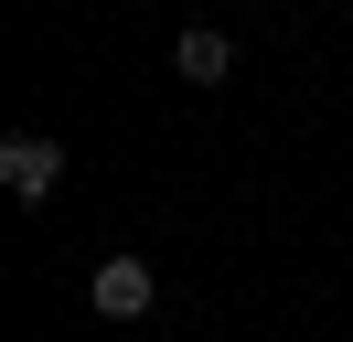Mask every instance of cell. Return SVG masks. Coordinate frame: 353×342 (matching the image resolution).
<instances>
[{
  "mask_svg": "<svg viewBox=\"0 0 353 342\" xmlns=\"http://www.w3.org/2000/svg\"><path fill=\"white\" fill-rule=\"evenodd\" d=\"M0 182H11V203H54V182H65V150H54L43 128H11V139H0Z\"/></svg>",
  "mask_w": 353,
  "mask_h": 342,
  "instance_id": "6da1fadb",
  "label": "cell"
},
{
  "mask_svg": "<svg viewBox=\"0 0 353 342\" xmlns=\"http://www.w3.org/2000/svg\"><path fill=\"white\" fill-rule=\"evenodd\" d=\"M86 299H97V321H150V299H161V278H150V256H97V278H86Z\"/></svg>",
  "mask_w": 353,
  "mask_h": 342,
  "instance_id": "7a4b0ae2",
  "label": "cell"
},
{
  "mask_svg": "<svg viewBox=\"0 0 353 342\" xmlns=\"http://www.w3.org/2000/svg\"><path fill=\"white\" fill-rule=\"evenodd\" d=\"M172 64H182V86H225V75H236V43H225V32H203V21H193V32L172 43Z\"/></svg>",
  "mask_w": 353,
  "mask_h": 342,
  "instance_id": "3957f363",
  "label": "cell"
}]
</instances>
